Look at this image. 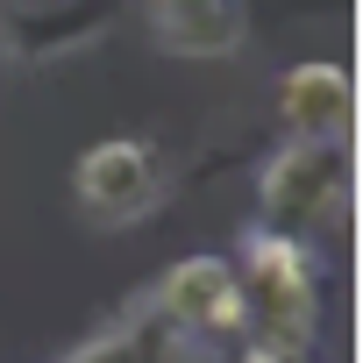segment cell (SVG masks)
Listing matches in <instances>:
<instances>
[{"instance_id": "8992f818", "label": "cell", "mask_w": 363, "mask_h": 363, "mask_svg": "<svg viewBox=\"0 0 363 363\" xmlns=\"http://www.w3.org/2000/svg\"><path fill=\"white\" fill-rule=\"evenodd\" d=\"M271 107H278L285 135H349V121H356V79L335 57H306V65L278 72Z\"/></svg>"}, {"instance_id": "7a4b0ae2", "label": "cell", "mask_w": 363, "mask_h": 363, "mask_svg": "<svg viewBox=\"0 0 363 363\" xmlns=\"http://www.w3.org/2000/svg\"><path fill=\"white\" fill-rule=\"evenodd\" d=\"M349 200V135H292L257 171V228L313 242Z\"/></svg>"}, {"instance_id": "6da1fadb", "label": "cell", "mask_w": 363, "mask_h": 363, "mask_svg": "<svg viewBox=\"0 0 363 363\" xmlns=\"http://www.w3.org/2000/svg\"><path fill=\"white\" fill-rule=\"evenodd\" d=\"M235 285H242V313H250V342H271L285 356H313V328H320V278H313V242L271 235V228H242L235 250Z\"/></svg>"}, {"instance_id": "52a82bcc", "label": "cell", "mask_w": 363, "mask_h": 363, "mask_svg": "<svg viewBox=\"0 0 363 363\" xmlns=\"http://www.w3.org/2000/svg\"><path fill=\"white\" fill-rule=\"evenodd\" d=\"M143 29L171 57H235L242 36H250L235 0H164V8L143 0Z\"/></svg>"}, {"instance_id": "277c9868", "label": "cell", "mask_w": 363, "mask_h": 363, "mask_svg": "<svg viewBox=\"0 0 363 363\" xmlns=\"http://www.w3.org/2000/svg\"><path fill=\"white\" fill-rule=\"evenodd\" d=\"M150 306L193 342H214V349H235L250 313H242V285H235V257H178L157 285H150Z\"/></svg>"}, {"instance_id": "3957f363", "label": "cell", "mask_w": 363, "mask_h": 363, "mask_svg": "<svg viewBox=\"0 0 363 363\" xmlns=\"http://www.w3.org/2000/svg\"><path fill=\"white\" fill-rule=\"evenodd\" d=\"M164 193H171V171L150 135H107L72 164V200L93 228H128V221L157 214Z\"/></svg>"}, {"instance_id": "5b68a950", "label": "cell", "mask_w": 363, "mask_h": 363, "mask_svg": "<svg viewBox=\"0 0 363 363\" xmlns=\"http://www.w3.org/2000/svg\"><path fill=\"white\" fill-rule=\"evenodd\" d=\"M121 15V0H0V57L22 72H50L93 50Z\"/></svg>"}, {"instance_id": "ba28073f", "label": "cell", "mask_w": 363, "mask_h": 363, "mask_svg": "<svg viewBox=\"0 0 363 363\" xmlns=\"http://www.w3.org/2000/svg\"><path fill=\"white\" fill-rule=\"evenodd\" d=\"M178 342H186V335H178V328L150 306V292H143V299H128L107 328H93L65 363H171Z\"/></svg>"}, {"instance_id": "9c48e42d", "label": "cell", "mask_w": 363, "mask_h": 363, "mask_svg": "<svg viewBox=\"0 0 363 363\" xmlns=\"http://www.w3.org/2000/svg\"><path fill=\"white\" fill-rule=\"evenodd\" d=\"M157 8H164V0H157Z\"/></svg>"}]
</instances>
